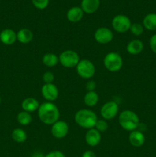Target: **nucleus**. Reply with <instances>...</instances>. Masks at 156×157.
Returning <instances> with one entry per match:
<instances>
[{"mask_svg": "<svg viewBox=\"0 0 156 157\" xmlns=\"http://www.w3.org/2000/svg\"><path fill=\"white\" fill-rule=\"evenodd\" d=\"M38 118L46 125H53L59 121L60 111L58 107L52 102H44L40 104L38 110Z\"/></svg>", "mask_w": 156, "mask_h": 157, "instance_id": "f257e3e1", "label": "nucleus"}, {"mask_svg": "<svg viewBox=\"0 0 156 157\" xmlns=\"http://www.w3.org/2000/svg\"><path fill=\"white\" fill-rule=\"evenodd\" d=\"M96 114L88 109H81L78 110L74 116V121L78 126L84 129L94 128L97 121Z\"/></svg>", "mask_w": 156, "mask_h": 157, "instance_id": "f03ea898", "label": "nucleus"}, {"mask_svg": "<svg viewBox=\"0 0 156 157\" xmlns=\"http://www.w3.org/2000/svg\"><path fill=\"white\" fill-rule=\"evenodd\" d=\"M119 124L123 130L132 132L137 130L139 127V117L132 110H123L119 116Z\"/></svg>", "mask_w": 156, "mask_h": 157, "instance_id": "7ed1b4c3", "label": "nucleus"}, {"mask_svg": "<svg viewBox=\"0 0 156 157\" xmlns=\"http://www.w3.org/2000/svg\"><path fill=\"white\" fill-rule=\"evenodd\" d=\"M106 68L110 72L119 71L122 67L123 61L121 55L117 52H112L106 54L103 60Z\"/></svg>", "mask_w": 156, "mask_h": 157, "instance_id": "20e7f679", "label": "nucleus"}, {"mask_svg": "<svg viewBox=\"0 0 156 157\" xmlns=\"http://www.w3.org/2000/svg\"><path fill=\"white\" fill-rule=\"evenodd\" d=\"M80 61V60L78 53L73 50L64 51L59 56V62L66 68L76 67Z\"/></svg>", "mask_w": 156, "mask_h": 157, "instance_id": "39448f33", "label": "nucleus"}, {"mask_svg": "<svg viewBox=\"0 0 156 157\" xmlns=\"http://www.w3.org/2000/svg\"><path fill=\"white\" fill-rule=\"evenodd\" d=\"M77 75L84 79H90L96 73V67L92 61L88 59H83L76 66Z\"/></svg>", "mask_w": 156, "mask_h": 157, "instance_id": "423d86ee", "label": "nucleus"}, {"mask_svg": "<svg viewBox=\"0 0 156 157\" xmlns=\"http://www.w3.org/2000/svg\"><path fill=\"white\" fill-rule=\"evenodd\" d=\"M132 22L129 18L125 15H117L112 20V26L116 32L125 33L129 31Z\"/></svg>", "mask_w": 156, "mask_h": 157, "instance_id": "0eeeda50", "label": "nucleus"}, {"mask_svg": "<svg viewBox=\"0 0 156 157\" xmlns=\"http://www.w3.org/2000/svg\"><path fill=\"white\" fill-rule=\"evenodd\" d=\"M119 112V105L115 101H108L101 107L100 115L104 120H112Z\"/></svg>", "mask_w": 156, "mask_h": 157, "instance_id": "6e6552de", "label": "nucleus"}, {"mask_svg": "<svg viewBox=\"0 0 156 157\" xmlns=\"http://www.w3.org/2000/svg\"><path fill=\"white\" fill-rule=\"evenodd\" d=\"M94 39L99 44H108L113 39V33L110 29L106 27L99 28L94 33Z\"/></svg>", "mask_w": 156, "mask_h": 157, "instance_id": "1a4fd4ad", "label": "nucleus"}, {"mask_svg": "<svg viewBox=\"0 0 156 157\" xmlns=\"http://www.w3.org/2000/svg\"><path fill=\"white\" fill-rule=\"evenodd\" d=\"M69 131V126L65 121H58L52 125L50 132L54 137L57 139H62L67 135Z\"/></svg>", "mask_w": 156, "mask_h": 157, "instance_id": "9d476101", "label": "nucleus"}, {"mask_svg": "<svg viewBox=\"0 0 156 157\" xmlns=\"http://www.w3.org/2000/svg\"><path fill=\"white\" fill-rule=\"evenodd\" d=\"M41 94L48 102H53L58 99L59 90L54 84H44L41 87Z\"/></svg>", "mask_w": 156, "mask_h": 157, "instance_id": "9b49d317", "label": "nucleus"}, {"mask_svg": "<svg viewBox=\"0 0 156 157\" xmlns=\"http://www.w3.org/2000/svg\"><path fill=\"white\" fill-rule=\"evenodd\" d=\"M17 41V33L11 29H3L0 32V41L6 45H12Z\"/></svg>", "mask_w": 156, "mask_h": 157, "instance_id": "f8f14e48", "label": "nucleus"}, {"mask_svg": "<svg viewBox=\"0 0 156 157\" xmlns=\"http://www.w3.org/2000/svg\"><path fill=\"white\" fill-rule=\"evenodd\" d=\"M100 133L95 128H92L88 130L85 135V140L87 145L90 147H96L101 141Z\"/></svg>", "mask_w": 156, "mask_h": 157, "instance_id": "ddd939ff", "label": "nucleus"}, {"mask_svg": "<svg viewBox=\"0 0 156 157\" xmlns=\"http://www.w3.org/2000/svg\"><path fill=\"white\" fill-rule=\"evenodd\" d=\"M128 140L132 146L135 147H140L145 144V136L140 130H133L128 136Z\"/></svg>", "mask_w": 156, "mask_h": 157, "instance_id": "4468645a", "label": "nucleus"}, {"mask_svg": "<svg viewBox=\"0 0 156 157\" xmlns=\"http://www.w3.org/2000/svg\"><path fill=\"white\" fill-rule=\"evenodd\" d=\"M99 0H82L80 8L84 13L93 14L99 9Z\"/></svg>", "mask_w": 156, "mask_h": 157, "instance_id": "2eb2a0df", "label": "nucleus"}, {"mask_svg": "<svg viewBox=\"0 0 156 157\" xmlns=\"http://www.w3.org/2000/svg\"><path fill=\"white\" fill-rule=\"evenodd\" d=\"M84 11L82 10L80 7L78 6H74L72 7L67 11V18L70 22H78L80 21L84 16Z\"/></svg>", "mask_w": 156, "mask_h": 157, "instance_id": "dca6fc26", "label": "nucleus"}, {"mask_svg": "<svg viewBox=\"0 0 156 157\" xmlns=\"http://www.w3.org/2000/svg\"><path fill=\"white\" fill-rule=\"evenodd\" d=\"M40 104L37 99L34 98H27L23 100L21 103V108L24 111L28 112V113H32L39 108Z\"/></svg>", "mask_w": 156, "mask_h": 157, "instance_id": "f3484780", "label": "nucleus"}, {"mask_svg": "<svg viewBox=\"0 0 156 157\" xmlns=\"http://www.w3.org/2000/svg\"><path fill=\"white\" fill-rule=\"evenodd\" d=\"M144 48V44L141 40L134 39L130 41L126 46V51L128 54L136 55L140 54Z\"/></svg>", "mask_w": 156, "mask_h": 157, "instance_id": "a211bd4d", "label": "nucleus"}, {"mask_svg": "<svg viewBox=\"0 0 156 157\" xmlns=\"http://www.w3.org/2000/svg\"><path fill=\"white\" fill-rule=\"evenodd\" d=\"M33 39V33L28 29H21L17 32V40L21 44H28Z\"/></svg>", "mask_w": 156, "mask_h": 157, "instance_id": "6ab92c4d", "label": "nucleus"}, {"mask_svg": "<svg viewBox=\"0 0 156 157\" xmlns=\"http://www.w3.org/2000/svg\"><path fill=\"white\" fill-rule=\"evenodd\" d=\"M142 25L148 31L156 30V13H149L145 15Z\"/></svg>", "mask_w": 156, "mask_h": 157, "instance_id": "aec40b11", "label": "nucleus"}, {"mask_svg": "<svg viewBox=\"0 0 156 157\" xmlns=\"http://www.w3.org/2000/svg\"><path fill=\"white\" fill-rule=\"evenodd\" d=\"M99 101V95L95 91H87L84 95V102L87 107H93L97 104Z\"/></svg>", "mask_w": 156, "mask_h": 157, "instance_id": "412c9836", "label": "nucleus"}, {"mask_svg": "<svg viewBox=\"0 0 156 157\" xmlns=\"http://www.w3.org/2000/svg\"><path fill=\"white\" fill-rule=\"evenodd\" d=\"M42 62L47 67H53L59 63V57L54 53H47L43 56Z\"/></svg>", "mask_w": 156, "mask_h": 157, "instance_id": "4be33fe9", "label": "nucleus"}, {"mask_svg": "<svg viewBox=\"0 0 156 157\" xmlns=\"http://www.w3.org/2000/svg\"><path fill=\"white\" fill-rule=\"evenodd\" d=\"M11 135H12V140L18 144H22V143L25 142V140H27V133L22 129H15L12 130Z\"/></svg>", "mask_w": 156, "mask_h": 157, "instance_id": "5701e85b", "label": "nucleus"}, {"mask_svg": "<svg viewBox=\"0 0 156 157\" xmlns=\"http://www.w3.org/2000/svg\"><path fill=\"white\" fill-rule=\"evenodd\" d=\"M17 121L18 124L22 126H27L30 124L32 121V117L31 116L30 113L22 110L19 112L17 115Z\"/></svg>", "mask_w": 156, "mask_h": 157, "instance_id": "b1692460", "label": "nucleus"}, {"mask_svg": "<svg viewBox=\"0 0 156 157\" xmlns=\"http://www.w3.org/2000/svg\"><path fill=\"white\" fill-rule=\"evenodd\" d=\"M129 31L132 32V34L136 36H139L143 33L144 27L142 25L139 24V23H133L131 25Z\"/></svg>", "mask_w": 156, "mask_h": 157, "instance_id": "393cba45", "label": "nucleus"}, {"mask_svg": "<svg viewBox=\"0 0 156 157\" xmlns=\"http://www.w3.org/2000/svg\"><path fill=\"white\" fill-rule=\"evenodd\" d=\"M94 128L96 129V130H97L99 133H100V132H105L108 130L109 124L106 121V120H97Z\"/></svg>", "mask_w": 156, "mask_h": 157, "instance_id": "a878e982", "label": "nucleus"}, {"mask_svg": "<svg viewBox=\"0 0 156 157\" xmlns=\"http://www.w3.org/2000/svg\"><path fill=\"white\" fill-rule=\"evenodd\" d=\"M32 4L38 9H44L49 4V0H32Z\"/></svg>", "mask_w": 156, "mask_h": 157, "instance_id": "bb28decb", "label": "nucleus"}, {"mask_svg": "<svg viewBox=\"0 0 156 157\" xmlns=\"http://www.w3.org/2000/svg\"><path fill=\"white\" fill-rule=\"evenodd\" d=\"M42 78L44 84H53V81L54 80V75L51 71H46L43 75Z\"/></svg>", "mask_w": 156, "mask_h": 157, "instance_id": "cd10ccee", "label": "nucleus"}, {"mask_svg": "<svg viewBox=\"0 0 156 157\" xmlns=\"http://www.w3.org/2000/svg\"><path fill=\"white\" fill-rule=\"evenodd\" d=\"M149 45L151 50L154 52V54H156V34L153 35L151 37L149 41Z\"/></svg>", "mask_w": 156, "mask_h": 157, "instance_id": "c85d7f7f", "label": "nucleus"}, {"mask_svg": "<svg viewBox=\"0 0 156 157\" xmlns=\"http://www.w3.org/2000/svg\"><path fill=\"white\" fill-rule=\"evenodd\" d=\"M44 157H65V155L62 152L54 150V151H51L48 153L47 155L44 156Z\"/></svg>", "mask_w": 156, "mask_h": 157, "instance_id": "c756f323", "label": "nucleus"}, {"mask_svg": "<svg viewBox=\"0 0 156 157\" xmlns=\"http://www.w3.org/2000/svg\"><path fill=\"white\" fill-rule=\"evenodd\" d=\"M96 87V84L93 81H89L86 84V88H87V91H94Z\"/></svg>", "mask_w": 156, "mask_h": 157, "instance_id": "7c9ffc66", "label": "nucleus"}, {"mask_svg": "<svg viewBox=\"0 0 156 157\" xmlns=\"http://www.w3.org/2000/svg\"><path fill=\"white\" fill-rule=\"evenodd\" d=\"M82 157H96V154L91 150H87L83 153Z\"/></svg>", "mask_w": 156, "mask_h": 157, "instance_id": "2f4dec72", "label": "nucleus"}, {"mask_svg": "<svg viewBox=\"0 0 156 157\" xmlns=\"http://www.w3.org/2000/svg\"><path fill=\"white\" fill-rule=\"evenodd\" d=\"M32 157H44V156L40 153H34V155L32 156Z\"/></svg>", "mask_w": 156, "mask_h": 157, "instance_id": "473e14b6", "label": "nucleus"}, {"mask_svg": "<svg viewBox=\"0 0 156 157\" xmlns=\"http://www.w3.org/2000/svg\"><path fill=\"white\" fill-rule=\"evenodd\" d=\"M1 102H2V99H1V97H0V104H1Z\"/></svg>", "mask_w": 156, "mask_h": 157, "instance_id": "72a5a7b5", "label": "nucleus"}]
</instances>
